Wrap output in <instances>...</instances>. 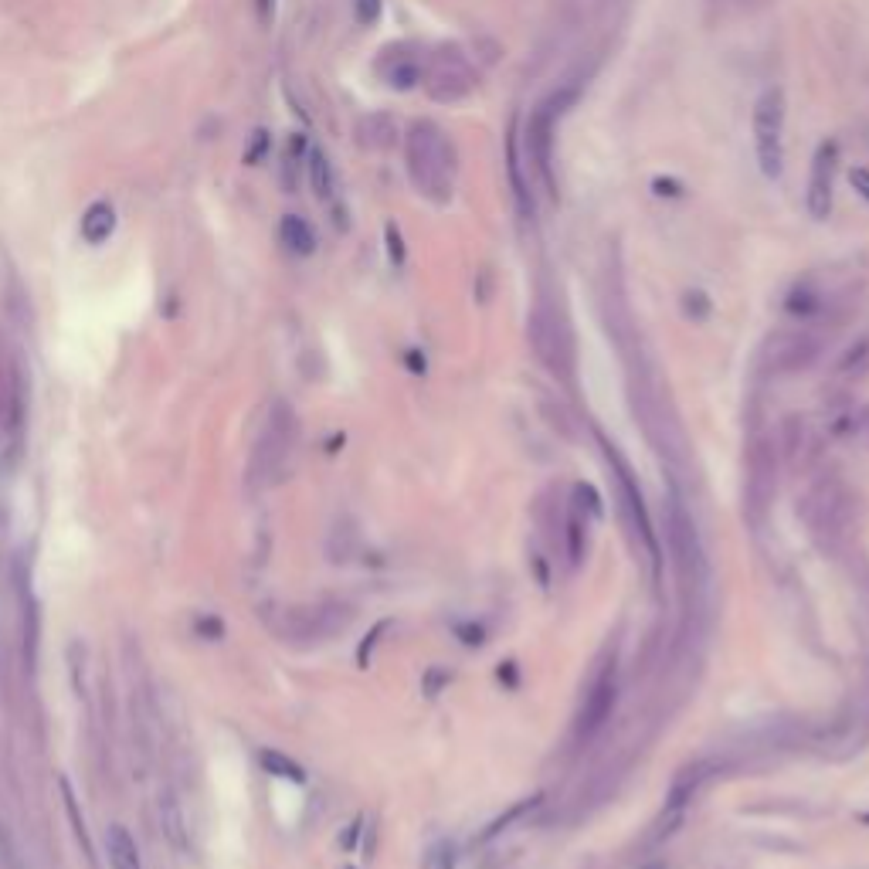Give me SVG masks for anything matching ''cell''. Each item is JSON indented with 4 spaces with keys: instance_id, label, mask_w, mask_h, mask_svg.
I'll use <instances>...</instances> for the list:
<instances>
[{
    "instance_id": "1",
    "label": "cell",
    "mask_w": 869,
    "mask_h": 869,
    "mask_svg": "<svg viewBox=\"0 0 869 869\" xmlns=\"http://www.w3.org/2000/svg\"><path fill=\"white\" fill-rule=\"evenodd\" d=\"M404 153H408V174L418 194L432 197L435 204L449 201L455 187V153L442 129L435 123H415L404 140Z\"/></svg>"
},
{
    "instance_id": "2",
    "label": "cell",
    "mask_w": 869,
    "mask_h": 869,
    "mask_svg": "<svg viewBox=\"0 0 869 869\" xmlns=\"http://www.w3.org/2000/svg\"><path fill=\"white\" fill-rule=\"evenodd\" d=\"M754 153L757 167L768 180L785 170V92L764 89L754 102Z\"/></svg>"
},
{
    "instance_id": "3",
    "label": "cell",
    "mask_w": 869,
    "mask_h": 869,
    "mask_svg": "<svg viewBox=\"0 0 869 869\" xmlns=\"http://www.w3.org/2000/svg\"><path fill=\"white\" fill-rule=\"evenodd\" d=\"M574 99H578L574 89L550 92V96L530 113V123H527V157L533 160V170L540 174L550 194H554V129L567 109L574 106Z\"/></svg>"
},
{
    "instance_id": "4",
    "label": "cell",
    "mask_w": 869,
    "mask_h": 869,
    "mask_svg": "<svg viewBox=\"0 0 869 869\" xmlns=\"http://www.w3.org/2000/svg\"><path fill=\"white\" fill-rule=\"evenodd\" d=\"M421 82H425L428 96L435 102H462L476 89V72H472L469 58L462 55V48L442 45L428 62V72Z\"/></svg>"
},
{
    "instance_id": "5",
    "label": "cell",
    "mask_w": 869,
    "mask_h": 869,
    "mask_svg": "<svg viewBox=\"0 0 869 869\" xmlns=\"http://www.w3.org/2000/svg\"><path fill=\"white\" fill-rule=\"evenodd\" d=\"M774 493H778V459L768 442H754L747 452V479H744V510L754 527H761Z\"/></svg>"
},
{
    "instance_id": "6",
    "label": "cell",
    "mask_w": 869,
    "mask_h": 869,
    "mask_svg": "<svg viewBox=\"0 0 869 869\" xmlns=\"http://www.w3.org/2000/svg\"><path fill=\"white\" fill-rule=\"evenodd\" d=\"M836 160L839 150L836 143H819L812 157V170H808V187H805V211L815 221H825L832 214V201H836Z\"/></svg>"
},
{
    "instance_id": "7",
    "label": "cell",
    "mask_w": 869,
    "mask_h": 869,
    "mask_svg": "<svg viewBox=\"0 0 869 869\" xmlns=\"http://www.w3.org/2000/svg\"><path fill=\"white\" fill-rule=\"evenodd\" d=\"M530 337H533V347H537L540 360H544L550 371H561V374L571 371V343H567L564 326L554 313L537 309V313H533Z\"/></svg>"
},
{
    "instance_id": "8",
    "label": "cell",
    "mask_w": 869,
    "mask_h": 869,
    "mask_svg": "<svg viewBox=\"0 0 869 869\" xmlns=\"http://www.w3.org/2000/svg\"><path fill=\"white\" fill-rule=\"evenodd\" d=\"M612 707H615V679L612 673L598 676V683L591 686L588 700H584V710L578 717V737H595L601 727H605V720L612 717Z\"/></svg>"
},
{
    "instance_id": "9",
    "label": "cell",
    "mask_w": 869,
    "mask_h": 869,
    "mask_svg": "<svg viewBox=\"0 0 869 869\" xmlns=\"http://www.w3.org/2000/svg\"><path fill=\"white\" fill-rule=\"evenodd\" d=\"M113 231H116V211H113V204H109V201H96V204H89V208H85L82 221H79V235L85 238V242H89V245H102V242H109V238H113Z\"/></svg>"
},
{
    "instance_id": "10",
    "label": "cell",
    "mask_w": 869,
    "mask_h": 869,
    "mask_svg": "<svg viewBox=\"0 0 869 869\" xmlns=\"http://www.w3.org/2000/svg\"><path fill=\"white\" fill-rule=\"evenodd\" d=\"M279 238H282V245H286L292 255H313L316 252L313 228H309V221L299 218V214H286V218H282Z\"/></svg>"
},
{
    "instance_id": "11",
    "label": "cell",
    "mask_w": 869,
    "mask_h": 869,
    "mask_svg": "<svg viewBox=\"0 0 869 869\" xmlns=\"http://www.w3.org/2000/svg\"><path fill=\"white\" fill-rule=\"evenodd\" d=\"M106 849H109V863H113V869H143L140 849H136L133 836H129L123 825H113V829L106 832Z\"/></svg>"
},
{
    "instance_id": "12",
    "label": "cell",
    "mask_w": 869,
    "mask_h": 869,
    "mask_svg": "<svg viewBox=\"0 0 869 869\" xmlns=\"http://www.w3.org/2000/svg\"><path fill=\"white\" fill-rule=\"evenodd\" d=\"M306 174H309V184H313V194L320 197V201H330L333 197V167H330V157H326L320 146L309 150Z\"/></svg>"
},
{
    "instance_id": "13",
    "label": "cell",
    "mask_w": 869,
    "mask_h": 869,
    "mask_svg": "<svg viewBox=\"0 0 869 869\" xmlns=\"http://www.w3.org/2000/svg\"><path fill=\"white\" fill-rule=\"evenodd\" d=\"M58 788H62V802H65L68 822H72V829H75V839H79V846H82L85 859H89V863L96 866V853H92V839H89V829H85V819L79 815V802H75V795H72V785H68V781L62 778V781H58Z\"/></svg>"
},
{
    "instance_id": "14",
    "label": "cell",
    "mask_w": 869,
    "mask_h": 869,
    "mask_svg": "<svg viewBox=\"0 0 869 869\" xmlns=\"http://www.w3.org/2000/svg\"><path fill=\"white\" fill-rule=\"evenodd\" d=\"M506 160H510V180H513L516 204H520L523 214H533L530 191H527V184H523V174H520V140H516V133H510V150H506Z\"/></svg>"
},
{
    "instance_id": "15",
    "label": "cell",
    "mask_w": 869,
    "mask_h": 869,
    "mask_svg": "<svg viewBox=\"0 0 869 869\" xmlns=\"http://www.w3.org/2000/svg\"><path fill=\"white\" fill-rule=\"evenodd\" d=\"M394 123L387 116H371L364 126H360V136H364V146H371V150H387V146L394 143Z\"/></svg>"
},
{
    "instance_id": "16",
    "label": "cell",
    "mask_w": 869,
    "mask_h": 869,
    "mask_svg": "<svg viewBox=\"0 0 869 869\" xmlns=\"http://www.w3.org/2000/svg\"><path fill=\"white\" fill-rule=\"evenodd\" d=\"M421 79H425V72H421V65L415 62V58H401V62H394V68L387 72V85L398 92L415 89Z\"/></svg>"
},
{
    "instance_id": "17",
    "label": "cell",
    "mask_w": 869,
    "mask_h": 869,
    "mask_svg": "<svg viewBox=\"0 0 869 869\" xmlns=\"http://www.w3.org/2000/svg\"><path fill=\"white\" fill-rule=\"evenodd\" d=\"M258 761H262L265 771L279 774V778H286V781H299V785L306 781V771L299 768L296 761H289L286 754H279V751H262V754H258Z\"/></svg>"
},
{
    "instance_id": "18",
    "label": "cell",
    "mask_w": 869,
    "mask_h": 869,
    "mask_svg": "<svg viewBox=\"0 0 869 869\" xmlns=\"http://www.w3.org/2000/svg\"><path fill=\"white\" fill-rule=\"evenodd\" d=\"M384 242H387V258H391L394 265H404V242H401L398 225H387L384 228Z\"/></svg>"
},
{
    "instance_id": "19",
    "label": "cell",
    "mask_w": 869,
    "mask_h": 869,
    "mask_svg": "<svg viewBox=\"0 0 869 869\" xmlns=\"http://www.w3.org/2000/svg\"><path fill=\"white\" fill-rule=\"evenodd\" d=\"M381 11H384L381 0H354V14H357L360 24H377Z\"/></svg>"
},
{
    "instance_id": "20",
    "label": "cell",
    "mask_w": 869,
    "mask_h": 869,
    "mask_svg": "<svg viewBox=\"0 0 869 869\" xmlns=\"http://www.w3.org/2000/svg\"><path fill=\"white\" fill-rule=\"evenodd\" d=\"M686 313L696 316V320H703V316L710 313V299L703 296V292H686Z\"/></svg>"
},
{
    "instance_id": "21",
    "label": "cell",
    "mask_w": 869,
    "mask_h": 869,
    "mask_svg": "<svg viewBox=\"0 0 869 869\" xmlns=\"http://www.w3.org/2000/svg\"><path fill=\"white\" fill-rule=\"evenodd\" d=\"M849 184H853V191L869 204V167H856L853 174H849Z\"/></svg>"
},
{
    "instance_id": "22",
    "label": "cell",
    "mask_w": 869,
    "mask_h": 869,
    "mask_svg": "<svg viewBox=\"0 0 869 869\" xmlns=\"http://www.w3.org/2000/svg\"><path fill=\"white\" fill-rule=\"evenodd\" d=\"M197 632H201L204 639H218V635H221V622H218V618H201V622H197Z\"/></svg>"
},
{
    "instance_id": "23",
    "label": "cell",
    "mask_w": 869,
    "mask_h": 869,
    "mask_svg": "<svg viewBox=\"0 0 869 869\" xmlns=\"http://www.w3.org/2000/svg\"><path fill=\"white\" fill-rule=\"evenodd\" d=\"M656 194H662V197H679V194H683V187H679L676 180H656Z\"/></svg>"
},
{
    "instance_id": "24",
    "label": "cell",
    "mask_w": 869,
    "mask_h": 869,
    "mask_svg": "<svg viewBox=\"0 0 869 869\" xmlns=\"http://www.w3.org/2000/svg\"><path fill=\"white\" fill-rule=\"evenodd\" d=\"M265 146H269V140H265V133H255V146H252V150H248V157H245V160H248V163H255V160L265 153Z\"/></svg>"
},
{
    "instance_id": "25",
    "label": "cell",
    "mask_w": 869,
    "mask_h": 869,
    "mask_svg": "<svg viewBox=\"0 0 869 869\" xmlns=\"http://www.w3.org/2000/svg\"><path fill=\"white\" fill-rule=\"evenodd\" d=\"M258 7H262V21H272V0H258Z\"/></svg>"
}]
</instances>
